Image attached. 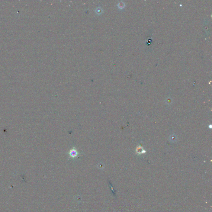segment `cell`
Segmentation results:
<instances>
[{
	"label": "cell",
	"mask_w": 212,
	"mask_h": 212,
	"mask_svg": "<svg viewBox=\"0 0 212 212\" xmlns=\"http://www.w3.org/2000/svg\"><path fill=\"white\" fill-rule=\"evenodd\" d=\"M78 154H79V153H78L77 150L75 148L71 149L70 152H69V155L72 158H75L76 157L78 156Z\"/></svg>",
	"instance_id": "6da1fadb"
}]
</instances>
